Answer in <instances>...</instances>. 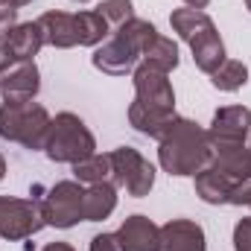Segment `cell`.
<instances>
[{"mask_svg": "<svg viewBox=\"0 0 251 251\" xmlns=\"http://www.w3.org/2000/svg\"><path fill=\"white\" fill-rule=\"evenodd\" d=\"M176 94L164 70L152 64L134 67V102L128 105V123L140 134L161 140L176 123Z\"/></svg>", "mask_w": 251, "mask_h": 251, "instance_id": "1", "label": "cell"}, {"mask_svg": "<svg viewBox=\"0 0 251 251\" xmlns=\"http://www.w3.org/2000/svg\"><path fill=\"white\" fill-rule=\"evenodd\" d=\"M158 143V161L170 176H196L210 164V137L193 120L178 117Z\"/></svg>", "mask_w": 251, "mask_h": 251, "instance_id": "2", "label": "cell"}, {"mask_svg": "<svg viewBox=\"0 0 251 251\" xmlns=\"http://www.w3.org/2000/svg\"><path fill=\"white\" fill-rule=\"evenodd\" d=\"M158 35V29L149 24V21H140V18H131L126 21L123 26L114 29V35L97 47L94 53V67L108 73V76H126L128 70H134L137 59H143L149 41Z\"/></svg>", "mask_w": 251, "mask_h": 251, "instance_id": "3", "label": "cell"}, {"mask_svg": "<svg viewBox=\"0 0 251 251\" xmlns=\"http://www.w3.org/2000/svg\"><path fill=\"white\" fill-rule=\"evenodd\" d=\"M44 44L50 47H97L108 32V21L100 12H44L38 18Z\"/></svg>", "mask_w": 251, "mask_h": 251, "instance_id": "4", "label": "cell"}, {"mask_svg": "<svg viewBox=\"0 0 251 251\" xmlns=\"http://www.w3.org/2000/svg\"><path fill=\"white\" fill-rule=\"evenodd\" d=\"M173 29L181 35V41H187L193 50V62L204 73H216L225 62V44L216 32V24L210 21V15H204L201 9H176L170 15Z\"/></svg>", "mask_w": 251, "mask_h": 251, "instance_id": "5", "label": "cell"}, {"mask_svg": "<svg viewBox=\"0 0 251 251\" xmlns=\"http://www.w3.org/2000/svg\"><path fill=\"white\" fill-rule=\"evenodd\" d=\"M53 117L38 102H3L0 105V137L26 149H44Z\"/></svg>", "mask_w": 251, "mask_h": 251, "instance_id": "6", "label": "cell"}, {"mask_svg": "<svg viewBox=\"0 0 251 251\" xmlns=\"http://www.w3.org/2000/svg\"><path fill=\"white\" fill-rule=\"evenodd\" d=\"M94 149H97L94 134L88 131V126L76 114H70V111L56 114V120L50 123V131H47V143H44V152H47L50 161L76 164V161L91 158Z\"/></svg>", "mask_w": 251, "mask_h": 251, "instance_id": "7", "label": "cell"}, {"mask_svg": "<svg viewBox=\"0 0 251 251\" xmlns=\"http://www.w3.org/2000/svg\"><path fill=\"white\" fill-rule=\"evenodd\" d=\"M108 155H111V184L126 187V193L134 199L149 196V190L155 184V167L131 146H120Z\"/></svg>", "mask_w": 251, "mask_h": 251, "instance_id": "8", "label": "cell"}, {"mask_svg": "<svg viewBox=\"0 0 251 251\" xmlns=\"http://www.w3.org/2000/svg\"><path fill=\"white\" fill-rule=\"evenodd\" d=\"M47 225L41 199H12L0 196V237L3 240H26Z\"/></svg>", "mask_w": 251, "mask_h": 251, "instance_id": "9", "label": "cell"}, {"mask_svg": "<svg viewBox=\"0 0 251 251\" xmlns=\"http://www.w3.org/2000/svg\"><path fill=\"white\" fill-rule=\"evenodd\" d=\"M35 199H41L47 225L70 228L82 219V201H85L82 181H59L56 187H50L44 196H35Z\"/></svg>", "mask_w": 251, "mask_h": 251, "instance_id": "10", "label": "cell"}, {"mask_svg": "<svg viewBox=\"0 0 251 251\" xmlns=\"http://www.w3.org/2000/svg\"><path fill=\"white\" fill-rule=\"evenodd\" d=\"M41 88L35 62H15L0 76V94L3 102H29Z\"/></svg>", "mask_w": 251, "mask_h": 251, "instance_id": "11", "label": "cell"}, {"mask_svg": "<svg viewBox=\"0 0 251 251\" xmlns=\"http://www.w3.org/2000/svg\"><path fill=\"white\" fill-rule=\"evenodd\" d=\"M158 251H207L204 231L193 219H173L158 228Z\"/></svg>", "mask_w": 251, "mask_h": 251, "instance_id": "12", "label": "cell"}, {"mask_svg": "<svg viewBox=\"0 0 251 251\" xmlns=\"http://www.w3.org/2000/svg\"><path fill=\"white\" fill-rule=\"evenodd\" d=\"M251 131V108L246 105H228L213 114V123L207 137L219 143H246Z\"/></svg>", "mask_w": 251, "mask_h": 251, "instance_id": "13", "label": "cell"}, {"mask_svg": "<svg viewBox=\"0 0 251 251\" xmlns=\"http://www.w3.org/2000/svg\"><path fill=\"white\" fill-rule=\"evenodd\" d=\"M240 181L251 178V149H246V143H219L210 140V164Z\"/></svg>", "mask_w": 251, "mask_h": 251, "instance_id": "14", "label": "cell"}, {"mask_svg": "<svg viewBox=\"0 0 251 251\" xmlns=\"http://www.w3.org/2000/svg\"><path fill=\"white\" fill-rule=\"evenodd\" d=\"M123 251H158V225L140 213L128 216L117 231Z\"/></svg>", "mask_w": 251, "mask_h": 251, "instance_id": "15", "label": "cell"}, {"mask_svg": "<svg viewBox=\"0 0 251 251\" xmlns=\"http://www.w3.org/2000/svg\"><path fill=\"white\" fill-rule=\"evenodd\" d=\"M237 184H240V178H234L216 167H204L201 173H196V196L207 204H228Z\"/></svg>", "mask_w": 251, "mask_h": 251, "instance_id": "16", "label": "cell"}, {"mask_svg": "<svg viewBox=\"0 0 251 251\" xmlns=\"http://www.w3.org/2000/svg\"><path fill=\"white\" fill-rule=\"evenodd\" d=\"M6 47H9V53H12L15 62H32V59L38 56V50L44 47V35H41L38 21L15 24V26L6 32Z\"/></svg>", "mask_w": 251, "mask_h": 251, "instance_id": "17", "label": "cell"}, {"mask_svg": "<svg viewBox=\"0 0 251 251\" xmlns=\"http://www.w3.org/2000/svg\"><path fill=\"white\" fill-rule=\"evenodd\" d=\"M117 207V187L111 181H100L85 190V201H82V219L85 222H100L108 219L111 210Z\"/></svg>", "mask_w": 251, "mask_h": 251, "instance_id": "18", "label": "cell"}, {"mask_svg": "<svg viewBox=\"0 0 251 251\" xmlns=\"http://www.w3.org/2000/svg\"><path fill=\"white\" fill-rule=\"evenodd\" d=\"M143 62L158 67V70H164V73L176 70L178 67V47H176V41L173 38H164V35H155L149 41L146 53H143Z\"/></svg>", "mask_w": 251, "mask_h": 251, "instance_id": "19", "label": "cell"}, {"mask_svg": "<svg viewBox=\"0 0 251 251\" xmlns=\"http://www.w3.org/2000/svg\"><path fill=\"white\" fill-rule=\"evenodd\" d=\"M73 176L76 181L82 184H100V181H108L111 178V155H91L85 161H76L73 164Z\"/></svg>", "mask_w": 251, "mask_h": 251, "instance_id": "20", "label": "cell"}, {"mask_svg": "<svg viewBox=\"0 0 251 251\" xmlns=\"http://www.w3.org/2000/svg\"><path fill=\"white\" fill-rule=\"evenodd\" d=\"M210 82L219 91H240L249 82V67L243 62H237V59H225L216 73H210Z\"/></svg>", "mask_w": 251, "mask_h": 251, "instance_id": "21", "label": "cell"}, {"mask_svg": "<svg viewBox=\"0 0 251 251\" xmlns=\"http://www.w3.org/2000/svg\"><path fill=\"white\" fill-rule=\"evenodd\" d=\"M97 12L108 21V26H123L126 21L134 18L131 0H102V3L97 6Z\"/></svg>", "mask_w": 251, "mask_h": 251, "instance_id": "22", "label": "cell"}, {"mask_svg": "<svg viewBox=\"0 0 251 251\" xmlns=\"http://www.w3.org/2000/svg\"><path fill=\"white\" fill-rule=\"evenodd\" d=\"M91 251H123V249H120L117 234H97L91 240Z\"/></svg>", "mask_w": 251, "mask_h": 251, "instance_id": "23", "label": "cell"}, {"mask_svg": "<svg viewBox=\"0 0 251 251\" xmlns=\"http://www.w3.org/2000/svg\"><path fill=\"white\" fill-rule=\"evenodd\" d=\"M228 204H251V178L249 181H240L234 193H231V199H228Z\"/></svg>", "mask_w": 251, "mask_h": 251, "instance_id": "24", "label": "cell"}, {"mask_svg": "<svg viewBox=\"0 0 251 251\" xmlns=\"http://www.w3.org/2000/svg\"><path fill=\"white\" fill-rule=\"evenodd\" d=\"M15 21H18V9H12V6H0V38L15 26Z\"/></svg>", "mask_w": 251, "mask_h": 251, "instance_id": "25", "label": "cell"}, {"mask_svg": "<svg viewBox=\"0 0 251 251\" xmlns=\"http://www.w3.org/2000/svg\"><path fill=\"white\" fill-rule=\"evenodd\" d=\"M12 64H15V59H12V53H9V47H6V35H3V38H0V76H3Z\"/></svg>", "mask_w": 251, "mask_h": 251, "instance_id": "26", "label": "cell"}, {"mask_svg": "<svg viewBox=\"0 0 251 251\" xmlns=\"http://www.w3.org/2000/svg\"><path fill=\"white\" fill-rule=\"evenodd\" d=\"M41 251H73V246H67V243H50L47 249H41Z\"/></svg>", "mask_w": 251, "mask_h": 251, "instance_id": "27", "label": "cell"}, {"mask_svg": "<svg viewBox=\"0 0 251 251\" xmlns=\"http://www.w3.org/2000/svg\"><path fill=\"white\" fill-rule=\"evenodd\" d=\"M184 3H187L190 9H204V6H207L210 0H184Z\"/></svg>", "mask_w": 251, "mask_h": 251, "instance_id": "28", "label": "cell"}, {"mask_svg": "<svg viewBox=\"0 0 251 251\" xmlns=\"http://www.w3.org/2000/svg\"><path fill=\"white\" fill-rule=\"evenodd\" d=\"M6 6H12V9H21V6H26V3H32V0H3Z\"/></svg>", "mask_w": 251, "mask_h": 251, "instance_id": "29", "label": "cell"}, {"mask_svg": "<svg viewBox=\"0 0 251 251\" xmlns=\"http://www.w3.org/2000/svg\"><path fill=\"white\" fill-rule=\"evenodd\" d=\"M3 176H6V158L0 155V181H3Z\"/></svg>", "mask_w": 251, "mask_h": 251, "instance_id": "30", "label": "cell"}, {"mask_svg": "<svg viewBox=\"0 0 251 251\" xmlns=\"http://www.w3.org/2000/svg\"><path fill=\"white\" fill-rule=\"evenodd\" d=\"M246 6H249V9H251V0H246Z\"/></svg>", "mask_w": 251, "mask_h": 251, "instance_id": "31", "label": "cell"}, {"mask_svg": "<svg viewBox=\"0 0 251 251\" xmlns=\"http://www.w3.org/2000/svg\"><path fill=\"white\" fill-rule=\"evenodd\" d=\"M0 6H3V0H0Z\"/></svg>", "mask_w": 251, "mask_h": 251, "instance_id": "32", "label": "cell"}, {"mask_svg": "<svg viewBox=\"0 0 251 251\" xmlns=\"http://www.w3.org/2000/svg\"><path fill=\"white\" fill-rule=\"evenodd\" d=\"M79 3H85V0H79Z\"/></svg>", "mask_w": 251, "mask_h": 251, "instance_id": "33", "label": "cell"}, {"mask_svg": "<svg viewBox=\"0 0 251 251\" xmlns=\"http://www.w3.org/2000/svg\"><path fill=\"white\" fill-rule=\"evenodd\" d=\"M249 137H251V131H249Z\"/></svg>", "mask_w": 251, "mask_h": 251, "instance_id": "34", "label": "cell"}]
</instances>
